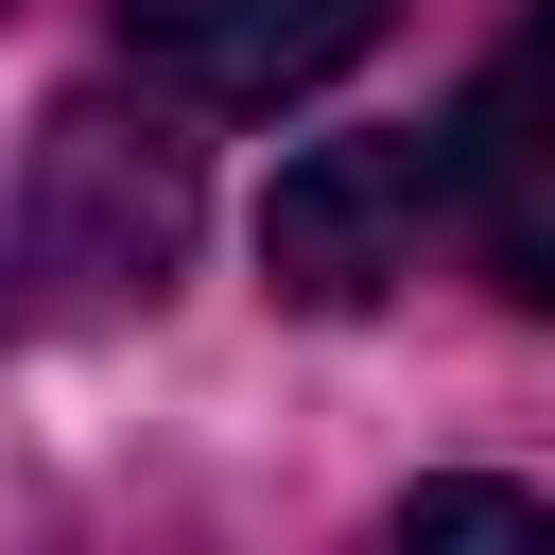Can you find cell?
Returning <instances> with one entry per match:
<instances>
[{
    "label": "cell",
    "instance_id": "7a4b0ae2",
    "mask_svg": "<svg viewBox=\"0 0 555 555\" xmlns=\"http://www.w3.org/2000/svg\"><path fill=\"white\" fill-rule=\"evenodd\" d=\"M173 243H191V156L156 121H121V104H69L52 156H35V260H52V295L121 312V295L173 278Z\"/></svg>",
    "mask_w": 555,
    "mask_h": 555
},
{
    "label": "cell",
    "instance_id": "6da1fadb",
    "mask_svg": "<svg viewBox=\"0 0 555 555\" xmlns=\"http://www.w3.org/2000/svg\"><path fill=\"white\" fill-rule=\"evenodd\" d=\"M451 225V139H312L260 208V260L295 312H364L416 278V243Z\"/></svg>",
    "mask_w": 555,
    "mask_h": 555
},
{
    "label": "cell",
    "instance_id": "5b68a950",
    "mask_svg": "<svg viewBox=\"0 0 555 555\" xmlns=\"http://www.w3.org/2000/svg\"><path fill=\"white\" fill-rule=\"evenodd\" d=\"M399 538H555V503H520V486H416Z\"/></svg>",
    "mask_w": 555,
    "mask_h": 555
},
{
    "label": "cell",
    "instance_id": "3957f363",
    "mask_svg": "<svg viewBox=\"0 0 555 555\" xmlns=\"http://www.w3.org/2000/svg\"><path fill=\"white\" fill-rule=\"evenodd\" d=\"M451 225L520 312H555V0H520L451 104Z\"/></svg>",
    "mask_w": 555,
    "mask_h": 555
},
{
    "label": "cell",
    "instance_id": "277c9868",
    "mask_svg": "<svg viewBox=\"0 0 555 555\" xmlns=\"http://www.w3.org/2000/svg\"><path fill=\"white\" fill-rule=\"evenodd\" d=\"M399 0H121V52L173 87V104H295L330 87Z\"/></svg>",
    "mask_w": 555,
    "mask_h": 555
}]
</instances>
